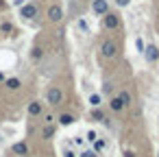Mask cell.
I'll use <instances>...</instances> for the list:
<instances>
[{
	"instance_id": "cell-1",
	"label": "cell",
	"mask_w": 159,
	"mask_h": 157,
	"mask_svg": "<svg viewBox=\"0 0 159 157\" xmlns=\"http://www.w3.org/2000/svg\"><path fill=\"white\" fill-rule=\"evenodd\" d=\"M46 100H48L52 107L61 105V103H63V92H61V87H57V85L48 87V92H46Z\"/></svg>"
},
{
	"instance_id": "cell-2",
	"label": "cell",
	"mask_w": 159,
	"mask_h": 157,
	"mask_svg": "<svg viewBox=\"0 0 159 157\" xmlns=\"http://www.w3.org/2000/svg\"><path fill=\"white\" fill-rule=\"evenodd\" d=\"M100 55L105 57V59H113L116 55H118V46H116V42H102V46H100Z\"/></svg>"
},
{
	"instance_id": "cell-3",
	"label": "cell",
	"mask_w": 159,
	"mask_h": 157,
	"mask_svg": "<svg viewBox=\"0 0 159 157\" xmlns=\"http://www.w3.org/2000/svg\"><path fill=\"white\" fill-rule=\"evenodd\" d=\"M102 26L105 29H109V31H113V29H118L120 26V20H118V16L116 13H105V20H102Z\"/></svg>"
},
{
	"instance_id": "cell-4",
	"label": "cell",
	"mask_w": 159,
	"mask_h": 157,
	"mask_svg": "<svg viewBox=\"0 0 159 157\" xmlns=\"http://www.w3.org/2000/svg\"><path fill=\"white\" fill-rule=\"evenodd\" d=\"M142 55L146 57V61H148V63H155V61H159V48H157V46H152V44H150V46H146Z\"/></svg>"
},
{
	"instance_id": "cell-5",
	"label": "cell",
	"mask_w": 159,
	"mask_h": 157,
	"mask_svg": "<svg viewBox=\"0 0 159 157\" xmlns=\"http://www.w3.org/2000/svg\"><path fill=\"white\" fill-rule=\"evenodd\" d=\"M92 11H94L96 16H105V13H109L107 0H94V2H92Z\"/></svg>"
},
{
	"instance_id": "cell-6",
	"label": "cell",
	"mask_w": 159,
	"mask_h": 157,
	"mask_svg": "<svg viewBox=\"0 0 159 157\" xmlns=\"http://www.w3.org/2000/svg\"><path fill=\"white\" fill-rule=\"evenodd\" d=\"M20 16H22L24 20H33V18L37 16V7H35V5H22V7H20Z\"/></svg>"
},
{
	"instance_id": "cell-7",
	"label": "cell",
	"mask_w": 159,
	"mask_h": 157,
	"mask_svg": "<svg viewBox=\"0 0 159 157\" xmlns=\"http://www.w3.org/2000/svg\"><path fill=\"white\" fill-rule=\"evenodd\" d=\"M48 20H50V22H61V20H63V11H61V7L52 5V7L48 9Z\"/></svg>"
},
{
	"instance_id": "cell-8",
	"label": "cell",
	"mask_w": 159,
	"mask_h": 157,
	"mask_svg": "<svg viewBox=\"0 0 159 157\" xmlns=\"http://www.w3.org/2000/svg\"><path fill=\"white\" fill-rule=\"evenodd\" d=\"M11 150H13L16 155H20V157L29 155V146H26V142H16V144L11 146Z\"/></svg>"
},
{
	"instance_id": "cell-9",
	"label": "cell",
	"mask_w": 159,
	"mask_h": 157,
	"mask_svg": "<svg viewBox=\"0 0 159 157\" xmlns=\"http://www.w3.org/2000/svg\"><path fill=\"white\" fill-rule=\"evenodd\" d=\"M39 113H42V103L39 100H33L29 105V116H39Z\"/></svg>"
},
{
	"instance_id": "cell-10",
	"label": "cell",
	"mask_w": 159,
	"mask_h": 157,
	"mask_svg": "<svg viewBox=\"0 0 159 157\" xmlns=\"http://www.w3.org/2000/svg\"><path fill=\"white\" fill-rule=\"evenodd\" d=\"M118 100L122 103V107H129V105H131V94H129L126 90H122V92L118 94Z\"/></svg>"
},
{
	"instance_id": "cell-11",
	"label": "cell",
	"mask_w": 159,
	"mask_h": 157,
	"mask_svg": "<svg viewBox=\"0 0 159 157\" xmlns=\"http://www.w3.org/2000/svg\"><path fill=\"white\" fill-rule=\"evenodd\" d=\"M72 122H74V116H72V113H61V116H59V124L70 127Z\"/></svg>"
},
{
	"instance_id": "cell-12",
	"label": "cell",
	"mask_w": 159,
	"mask_h": 157,
	"mask_svg": "<svg viewBox=\"0 0 159 157\" xmlns=\"http://www.w3.org/2000/svg\"><path fill=\"white\" fill-rule=\"evenodd\" d=\"M92 144H94V146H92V150H94L96 155H98L100 150H105V146H107V144H105V140H100V137H96V140H94Z\"/></svg>"
},
{
	"instance_id": "cell-13",
	"label": "cell",
	"mask_w": 159,
	"mask_h": 157,
	"mask_svg": "<svg viewBox=\"0 0 159 157\" xmlns=\"http://www.w3.org/2000/svg\"><path fill=\"white\" fill-rule=\"evenodd\" d=\"M52 135H55V127H52V124H46V127L42 129V137H44V140H50Z\"/></svg>"
},
{
	"instance_id": "cell-14",
	"label": "cell",
	"mask_w": 159,
	"mask_h": 157,
	"mask_svg": "<svg viewBox=\"0 0 159 157\" xmlns=\"http://www.w3.org/2000/svg\"><path fill=\"white\" fill-rule=\"evenodd\" d=\"M5 85H7L9 90H18L22 83H20V79H7V81H5Z\"/></svg>"
},
{
	"instance_id": "cell-15",
	"label": "cell",
	"mask_w": 159,
	"mask_h": 157,
	"mask_svg": "<svg viewBox=\"0 0 159 157\" xmlns=\"http://www.w3.org/2000/svg\"><path fill=\"white\" fill-rule=\"evenodd\" d=\"M109 107H111V109H113V111H122V109H124V107H122V103H120V100H118V96H116V98H111V100H109Z\"/></svg>"
},
{
	"instance_id": "cell-16",
	"label": "cell",
	"mask_w": 159,
	"mask_h": 157,
	"mask_svg": "<svg viewBox=\"0 0 159 157\" xmlns=\"http://www.w3.org/2000/svg\"><path fill=\"white\" fill-rule=\"evenodd\" d=\"M92 120H96V122H102V120H105V113H102V111L96 107V109L92 111Z\"/></svg>"
},
{
	"instance_id": "cell-17",
	"label": "cell",
	"mask_w": 159,
	"mask_h": 157,
	"mask_svg": "<svg viewBox=\"0 0 159 157\" xmlns=\"http://www.w3.org/2000/svg\"><path fill=\"white\" fill-rule=\"evenodd\" d=\"M89 105L96 109V107H100V94H92L89 96Z\"/></svg>"
},
{
	"instance_id": "cell-18",
	"label": "cell",
	"mask_w": 159,
	"mask_h": 157,
	"mask_svg": "<svg viewBox=\"0 0 159 157\" xmlns=\"http://www.w3.org/2000/svg\"><path fill=\"white\" fill-rule=\"evenodd\" d=\"M111 92H113V83H109V81L102 83V94H111Z\"/></svg>"
},
{
	"instance_id": "cell-19",
	"label": "cell",
	"mask_w": 159,
	"mask_h": 157,
	"mask_svg": "<svg viewBox=\"0 0 159 157\" xmlns=\"http://www.w3.org/2000/svg\"><path fill=\"white\" fill-rule=\"evenodd\" d=\"M79 157H98V155H96V153H94L92 148H85V150H83V153H81Z\"/></svg>"
},
{
	"instance_id": "cell-20",
	"label": "cell",
	"mask_w": 159,
	"mask_h": 157,
	"mask_svg": "<svg viewBox=\"0 0 159 157\" xmlns=\"http://www.w3.org/2000/svg\"><path fill=\"white\" fill-rule=\"evenodd\" d=\"M135 48H137V53H144V48H146V46H144V42H142L139 37L135 39Z\"/></svg>"
},
{
	"instance_id": "cell-21",
	"label": "cell",
	"mask_w": 159,
	"mask_h": 157,
	"mask_svg": "<svg viewBox=\"0 0 159 157\" xmlns=\"http://www.w3.org/2000/svg\"><path fill=\"white\" fill-rule=\"evenodd\" d=\"M0 29H2L5 33H11V29H13V26H11L9 22H5V24H2V26H0Z\"/></svg>"
},
{
	"instance_id": "cell-22",
	"label": "cell",
	"mask_w": 159,
	"mask_h": 157,
	"mask_svg": "<svg viewBox=\"0 0 159 157\" xmlns=\"http://www.w3.org/2000/svg\"><path fill=\"white\" fill-rule=\"evenodd\" d=\"M96 137H98V133H96V131H89V133H87V140H89V142H94Z\"/></svg>"
},
{
	"instance_id": "cell-23",
	"label": "cell",
	"mask_w": 159,
	"mask_h": 157,
	"mask_svg": "<svg viewBox=\"0 0 159 157\" xmlns=\"http://www.w3.org/2000/svg\"><path fill=\"white\" fill-rule=\"evenodd\" d=\"M63 157H76V155H74V150H70V148H66V150H63Z\"/></svg>"
},
{
	"instance_id": "cell-24",
	"label": "cell",
	"mask_w": 159,
	"mask_h": 157,
	"mask_svg": "<svg viewBox=\"0 0 159 157\" xmlns=\"http://www.w3.org/2000/svg\"><path fill=\"white\" fill-rule=\"evenodd\" d=\"M129 2H131V0H116V5H118V7H126Z\"/></svg>"
},
{
	"instance_id": "cell-25",
	"label": "cell",
	"mask_w": 159,
	"mask_h": 157,
	"mask_svg": "<svg viewBox=\"0 0 159 157\" xmlns=\"http://www.w3.org/2000/svg\"><path fill=\"white\" fill-rule=\"evenodd\" d=\"M39 57H42V50L35 48V50H33V59H39Z\"/></svg>"
},
{
	"instance_id": "cell-26",
	"label": "cell",
	"mask_w": 159,
	"mask_h": 157,
	"mask_svg": "<svg viewBox=\"0 0 159 157\" xmlns=\"http://www.w3.org/2000/svg\"><path fill=\"white\" fill-rule=\"evenodd\" d=\"M79 26H81V29H83V31H85V33H87V31H89V29H87V24H85V22H83V20H81V22H79Z\"/></svg>"
},
{
	"instance_id": "cell-27",
	"label": "cell",
	"mask_w": 159,
	"mask_h": 157,
	"mask_svg": "<svg viewBox=\"0 0 159 157\" xmlns=\"http://www.w3.org/2000/svg\"><path fill=\"white\" fill-rule=\"evenodd\" d=\"M124 157H135V155H133V153L129 150V153H124Z\"/></svg>"
},
{
	"instance_id": "cell-28",
	"label": "cell",
	"mask_w": 159,
	"mask_h": 157,
	"mask_svg": "<svg viewBox=\"0 0 159 157\" xmlns=\"http://www.w3.org/2000/svg\"><path fill=\"white\" fill-rule=\"evenodd\" d=\"M0 81H5V74H2V72H0Z\"/></svg>"
}]
</instances>
